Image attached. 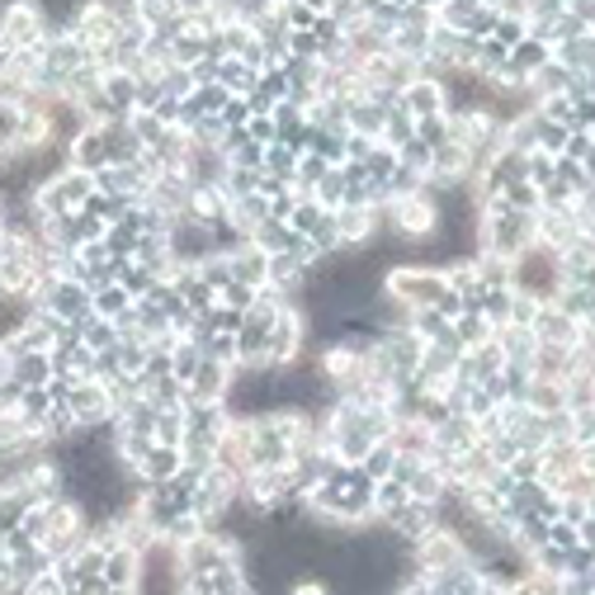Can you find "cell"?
I'll use <instances>...</instances> for the list:
<instances>
[{
    "label": "cell",
    "mask_w": 595,
    "mask_h": 595,
    "mask_svg": "<svg viewBox=\"0 0 595 595\" xmlns=\"http://www.w3.org/2000/svg\"><path fill=\"white\" fill-rule=\"evenodd\" d=\"M562 289V274H558V260L548 256V250L539 246H529L520 260H510V293H520L529 298V303H553Z\"/></svg>",
    "instance_id": "6da1fadb"
},
{
    "label": "cell",
    "mask_w": 595,
    "mask_h": 595,
    "mask_svg": "<svg viewBox=\"0 0 595 595\" xmlns=\"http://www.w3.org/2000/svg\"><path fill=\"white\" fill-rule=\"evenodd\" d=\"M61 412L76 420V430H104L114 426V402H109V388L104 383H67V393H61Z\"/></svg>",
    "instance_id": "7a4b0ae2"
},
{
    "label": "cell",
    "mask_w": 595,
    "mask_h": 595,
    "mask_svg": "<svg viewBox=\"0 0 595 595\" xmlns=\"http://www.w3.org/2000/svg\"><path fill=\"white\" fill-rule=\"evenodd\" d=\"M397 104H402V114L412 119V123H420V119H449V96H445V81H440V76H426V71H420L416 81L402 90Z\"/></svg>",
    "instance_id": "3957f363"
},
{
    "label": "cell",
    "mask_w": 595,
    "mask_h": 595,
    "mask_svg": "<svg viewBox=\"0 0 595 595\" xmlns=\"http://www.w3.org/2000/svg\"><path fill=\"white\" fill-rule=\"evenodd\" d=\"M232 383H237V369L203 359L199 373H194L190 383H184V406H227Z\"/></svg>",
    "instance_id": "277c9868"
},
{
    "label": "cell",
    "mask_w": 595,
    "mask_h": 595,
    "mask_svg": "<svg viewBox=\"0 0 595 595\" xmlns=\"http://www.w3.org/2000/svg\"><path fill=\"white\" fill-rule=\"evenodd\" d=\"M143 568H147V558L137 553V548L114 543V548L104 553L100 582H104V591H133V595H137V586H143Z\"/></svg>",
    "instance_id": "5b68a950"
},
{
    "label": "cell",
    "mask_w": 595,
    "mask_h": 595,
    "mask_svg": "<svg viewBox=\"0 0 595 595\" xmlns=\"http://www.w3.org/2000/svg\"><path fill=\"white\" fill-rule=\"evenodd\" d=\"M223 256H227V270H232L237 284H246V289H265V284H270V256L256 250L250 242H232Z\"/></svg>",
    "instance_id": "8992f818"
},
{
    "label": "cell",
    "mask_w": 595,
    "mask_h": 595,
    "mask_svg": "<svg viewBox=\"0 0 595 595\" xmlns=\"http://www.w3.org/2000/svg\"><path fill=\"white\" fill-rule=\"evenodd\" d=\"M562 284H595V237H576L568 250H558Z\"/></svg>",
    "instance_id": "52a82bcc"
},
{
    "label": "cell",
    "mask_w": 595,
    "mask_h": 595,
    "mask_svg": "<svg viewBox=\"0 0 595 595\" xmlns=\"http://www.w3.org/2000/svg\"><path fill=\"white\" fill-rule=\"evenodd\" d=\"M383 123H388V109L379 100H350L346 104V133L350 137H364V143H379L383 137Z\"/></svg>",
    "instance_id": "ba28073f"
},
{
    "label": "cell",
    "mask_w": 595,
    "mask_h": 595,
    "mask_svg": "<svg viewBox=\"0 0 595 595\" xmlns=\"http://www.w3.org/2000/svg\"><path fill=\"white\" fill-rule=\"evenodd\" d=\"M10 355V350H5ZM10 383L20 393H34V388L53 383V359L48 355H10Z\"/></svg>",
    "instance_id": "9c48e42d"
},
{
    "label": "cell",
    "mask_w": 595,
    "mask_h": 595,
    "mask_svg": "<svg viewBox=\"0 0 595 595\" xmlns=\"http://www.w3.org/2000/svg\"><path fill=\"white\" fill-rule=\"evenodd\" d=\"M553 307L576 326H595V284H562Z\"/></svg>",
    "instance_id": "30bf717a"
},
{
    "label": "cell",
    "mask_w": 595,
    "mask_h": 595,
    "mask_svg": "<svg viewBox=\"0 0 595 595\" xmlns=\"http://www.w3.org/2000/svg\"><path fill=\"white\" fill-rule=\"evenodd\" d=\"M548 53L568 76H595V38H562Z\"/></svg>",
    "instance_id": "8fae6325"
},
{
    "label": "cell",
    "mask_w": 595,
    "mask_h": 595,
    "mask_svg": "<svg viewBox=\"0 0 595 595\" xmlns=\"http://www.w3.org/2000/svg\"><path fill=\"white\" fill-rule=\"evenodd\" d=\"M548 61H553V53H548V43H539V38H529V34H525V38L510 48L506 67H510L515 76H525V81H529V76H535L539 67H548Z\"/></svg>",
    "instance_id": "7c38bea8"
},
{
    "label": "cell",
    "mask_w": 595,
    "mask_h": 595,
    "mask_svg": "<svg viewBox=\"0 0 595 595\" xmlns=\"http://www.w3.org/2000/svg\"><path fill=\"white\" fill-rule=\"evenodd\" d=\"M322 5L326 0H279V14H284L289 34H312L322 20Z\"/></svg>",
    "instance_id": "4fadbf2b"
},
{
    "label": "cell",
    "mask_w": 595,
    "mask_h": 595,
    "mask_svg": "<svg viewBox=\"0 0 595 595\" xmlns=\"http://www.w3.org/2000/svg\"><path fill=\"white\" fill-rule=\"evenodd\" d=\"M199 364H203V350L190 346V340H176V346L166 350V373H170L176 383H190L194 373H199Z\"/></svg>",
    "instance_id": "5bb4252c"
},
{
    "label": "cell",
    "mask_w": 595,
    "mask_h": 595,
    "mask_svg": "<svg viewBox=\"0 0 595 595\" xmlns=\"http://www.w3.org/2000/svg\"><path fill=\"white\" fill-rule=\"evenodd\" d=\"M29 506H34V501H29V492H24V487H10V492H0V539H5V535H14V529L24 525Z\"/></svg>",
    "instance_id": "9a60e30c"
},
{
    "label": "cell",
    "mask_w": 595,
    "mask_h": 595,
    "mask_svg": "<svg viewBox=\"0 0 595 595\" xmlns=\"http://www.w3.org/2000/svg\"><path fill=\"white\" fill-rule=\"evenodd\" d=\"M397 463H402V459H397V449L383 440V445H373V449H369V459L359 463V473H364L369 482H388V478L397 473Z\"/></svg>",
    "instance_id": "2e32d148"
},
{
    "label": "cell",
    "mask_w": 595,
    "mask_h": 595,
    "mask_svg": "<svg viewBox=\"0 0 595 595\" xmlns=\"http://www.w3.org/2000/svg\"><path fill=\"white\" fill-rule=\"evenodd\" d=\"M406 501H412V496H406L402 482H393V478H388V482H373V525L388 520L393 510H402Z\"/></svg>",
    "instance_id": "e0dca14e"
},
{
    "label": "cell",
    "mask_w": 595,
    "mask_h": 595,
    "mask_svg": "<svg viewBox=\"0 0 595 595\" xmlns=\"http://www.w3.org/2000/svg\"><path fill=\"white\" fill-rule=\"evenodd\" d=\"M128 307H133V303H128V293H123L119 284H104L100 293H90V312H96L100 322H119Z\"/></svg>",
    "instance_id": "ac0fdd59"
},
{
    "label": "cell",
    "mask_w": 595,
    "mask_h": 595,
    "mask_svg": "<svg viewBox=\"0 0 595 595\" xmlns=\"http://www.w3.org/2000/svg\"><path fill=\"white\" fill-rule=\"evenodd\" d=\"M562 156L576 166H595V133H572L568 147H562Z\"/></svg>",
    "instance_id": "d6986e66"
},
{
    "label": "cell",
    "mask_w": 595,
    "mask_h": 595,
    "mask_svg": "<svg viewBox=\"0 0 595 595\" xmlns=\"http://www.w3.org/2000/svg\"><path fill=\"white\" fill-rule=\"evenodd\" d=\"M416 143H426L430 151L449 143V119H420L416 123Z\"/></svg>",
    "instance_id": "ffe728a7"
},
{
    "label": "cell",
    "mask_w": 595,
    "mask_h": 595,
    "mask_svg": "<svg viewBox=\"0 0 595 595\" xmlns=\"http://www.w3.org/2000/svg\"><path fill=\"white\" fill-rule=\"evenodd\" d=\"M284 595H336L332 586L322 582V576H312V572H303V576H293V582L284 586Z\"/></svg>",
    "instance_id": "44dd1931"
}]
</instances>
